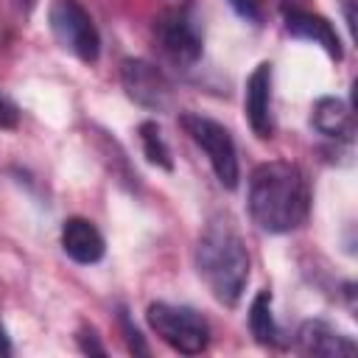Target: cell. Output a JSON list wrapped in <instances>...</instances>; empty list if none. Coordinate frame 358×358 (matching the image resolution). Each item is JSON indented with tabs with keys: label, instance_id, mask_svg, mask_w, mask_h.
Listing matches in <instances>:
<instances>
[{
	"label": "cell",
	"instance_id": "15",
	"mask_svg": "<svg viewBox=\"0 0 358 358\" xmlns=\"http://www.w3.org/2000/svg\"><path fill=\"white\" fill-rule=\"evenodd\" d=\"M117 324H120V333H123V341H126L129 352H134V355H148L151 352L145 338H143V333L134 327V322H131V316H129V310L123 305L117 308Z\"/></svg>",
	"mask_w": 358,
	"mask_h": 358
},
{
	"label": "cell",
	"instance_id": "14",
	"mask_svg": "<svg viewBox=\"0 0 358 358\" xmlns=\"http://www.w3.org/2000/svg\"><path fill=\"white\" fill-rule=\"evenodd\" d=\"M137 131H140V145H143L145 159L151 165H157V168H162V171L171 173L173 171V157H171V145H168L159 123L157 120H143Z\"/></svg>",
	"mask_w": 358,
	"mask_h": 358
},
{
	"label": "cell",
	"instance_id": "16",
	"mask_svg": "<svg viewBox=\"0 0 358 358\" xmlns=\"http://www.w3.org/2000/svg\"><path fill=\"white\" fill-rule=\"evenodd\" d=\"M229 8L243 20V22H252V25H260L263 22V6L260 0H227Z\"/></svg>",
	"mask_w": 358,
	"mask_h": 358
},
{
	"label": "cell",
	"instance_id": "12",
	"mask_svg": "<svg viewBox=\"0 0 358 358\" xmlns=\"http://www.w3.org/2000/svg\"><path fill=\"white\" fill-rule=\"evenodd\" d=\"M310 123L322 137H330L336 143H352L355 134V123H352V109L347 101L336 98V95H322L316 98L313 109H310Z\"/></svg>",
	"mask_w": 358,
	"mask_h": 358
},
{
	"label": "cell",
	"instance_id": "20",
	"mask_svg": "<svg viewBox=\"0 0 358 358\" xmlns=\"http://www.w3.org/2000/svg\"><path fill=\"white\" fill-rule=\"evenodd\" d=\"M34 3H36V0H17V6H20V8L25 11V14H31V8H34Z\"/></svg>",
	"mask_w": 358,
	"mask_h": 358
},
{
	"label": "cell",
	"instance_id": "4",
	"mask_svg": "<svg viewBox=\"0 0 358 358\" xmlns=\"http://www.w3.org/2000/svg\"><path fill=\"white\" fill-rule=\"evenodd\" d=\"M151 330L179 355H199L210 344V322L190 305L151 302L145 310Z\"/></svg>",
	"mask_w": 358,
	"mask_h": 358
},
{
	"label": "cell",
	"instance_id": "13",
	"mask_svg": "<svg viewBox=\"0 0 358 358\" xmlns=\"http://www.w3.org/2000/svg\"><path fill=\"white\" fill-rule=\"evenodd\" d=\"M249 333L263 347H282L285 344V338L274 322V313H271V291L268 288L257 291L252 305H249Z\"/></svg>",
	"mask_w": 358,
	"mask_h": 358
},
{
	"label": "cell",
	"instance_id": "1",
	"mask_svg": "<svg viewBox=\"0 0 358 358\" xmlns=\"http://www.w3.org/2000/svg\"><path fill=\"white\" fill-rule=\"evenodd\" d=\"M249 215L268 235L299 229L310 215V185L305 171L288 159L255 165L249 176Z\"/></svg>",
	"mask_w": 358,
	"mask_h": 358
},
{
	"label": "cell",
	"instance_id": "9",
	"mask_svg": "<svg viewBox=\"0 0 358 358\" xmlns=\"http://www.w3.org/2000/svg\"><path fill=\"white\" fill-rule=\"evenodd\" d=\"M282 28L296 36V39H305V42H313L319 45L333 62H341L344 56V48H341V39H338V31L333 28V22L322 14H313V11H305V8H296V6H285L282 8Z\"/></svg>",
	"mask_w": 358,
	"mask_h": 358
},
{
	"label": "cell",
	"instance_id": "3",
	"mask_svg": "<svg viewBox=\"0 0 358 358\" xmlns=\"http://www.w3.org/2000/svg\"><path fill=\"white\" fill-rule=\"evenodd\" d=\"M151 36L162 59L176 70H193L204 53L201 20L193 3H179L154 17Z\"/></svg>",
	"mask_w": 358,
	"mask_h": 358
},
{
	"label": "cell",
	"instance_id": "10",
	"mask_svg": "<svg viewBox=\"0 0 358 358\" xmlns=\"http://www.w3.org/2000/svg\"><path fill=\"white\" fill-rule=\"evenodd\" d=\"M294 344L302 355H322V358H350V355L358 352V344L324 319L302 322L299 330H296Z\"/></svg>",
	"mask_w": 358,
	"mask_h": 358
},
{
	"label": "cell",
	"instance_id": "18",
	"mask_svg": "<svg viewBox=\"0 0 358 358\" xmlns=\"http://www.w3.org/2000/svg\"><path fill=\"white\" fill-rule=\"evenodd\" d=\"M20 126V106L6 95L0 92V129H17Z\"/></svg>",
	"mask_w": 358,
	"mask_h": 358
},
{
	"label": "cell",
	"instance_id": "6",
	"mask_svg": "<svg viewBox=\"0 0 358 358\" xmlns=\"http://www.w3.org/2000/svg\"><path fill=\"white\" fill-rule=\"evenodd\" d=\"M48 25L62 50L84 64H95L101 56V34L81 6V0H53L48 8Z\"/></svg>",
	"mask_w": 358,
	"mask_h": 358
},
{
	"label": "cell",
	"instance_id": "2",
	"mask_svg": "<svg viewBox=\"0 0 358 358\" xmlns=\"http://www.w3.org/2000/svg\"><path fill=\"white\" fill-rule=\"evenodd\" d=\"M193 263L215 302L227 308H235L241 302L249 282L252 260L246 241L229 215L218 213L204 224L196 241Z\"/></svg>",
	"mask_w": 358,
	"mask_h": 358
},
{
	"label": "cell",
	"instance_id": "11",
	"mask_svg": "<svg viewBox=\"0 0 358 358\" xmlns=\"http://www.w3.org/2000/svg\"><path fill=\"white\" fill-rule=\"evenodd\" d=\"M62 249L64 255L78 263V266H95L106 255V241L101 229L84 218V215H70L62 224Z\"/></svg>",
	"mask_w": 358,
	"mask_h": 358
},
{
	"label": "cell",
	"instance_id": "19",
	"mask_svg": "<svg viewBox=\"0 0 358 358\" xmlns=\"http://www.w3.org/2000/svg\"><path fill=\"white\" fill-rule=\"evenodd\" d=\"M344 20H347V28H350V34H355V14H352V0H344Z\"/></svg>",
	"mask_w": 358,
	"mask_h": 358
},
{
	"label": "cell",
	"instance_id": "5",
	"mask_svg": "<svg viewBox=\"0 0 358 358\" xmlns=\"http://www.w3.org/2000/svg\"><path fill=\"white\" fill-rule=\"evenodd\" d=\"M179 123L190 134V140L204 151L221 187L235 190L238 179H241V168H238V151H235V140H232L229 129L201 112H182Z\"/></svg>",
	"mask_w": 358,
	"mask_h": 358
},
{
	"label": "cell",
	"instance_id": "17",
	"mask_svg": "<svg viewBox=\"0 0 358 358\" xmlns=\"http://www.w3.org/2000/svg\"><path fill=\"white\" fill-rule=\"evenodd\" d=\"M76 344H78V350H81L84 355H106V347L98 341V333H95V327H90V324H84V327L76 333Z\"/></svg>",
	"mask_w": 358,
	"mask_h": 358
},
{
	"label": "cell",
	"instance_id": "8",
	"mask_svg": "<svg viewBox=\"0 0 358 358\" xmlns=\"http://www.w3.org/2000/svg\"><path fill=\"white\" fill-rule=\"evenodd\" d=\"M243 112L249 120V129L268 140L274 134V112H271V62H260L243 87Z\"/></svg>",
	"mask_w": 358,
	"mask_h": 358
},
{
	"label": "cell",
	"instance_id": "7",
	"mask_svg": "<svg viewBox=\"0 0 358 358\" xmlns=\"http://www.w3.org/2000/svg\"><path fill=\"white\" fill-rule=\"evenodd\" d=\"M120 84L126 90V95L148 109V112H165L173 103V84L165 76L162 67H157L148 59H137L129 56L120 62Z\"/></svg>",
	"mask_w": 358,
	"mask_h": 358
}]
</instances>
